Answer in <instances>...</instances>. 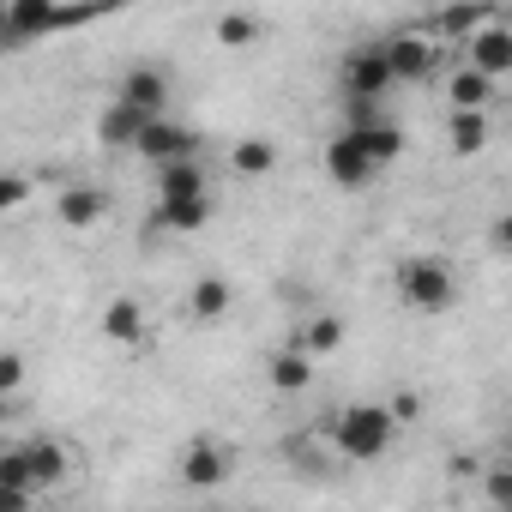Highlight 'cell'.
<instances>
[{
  "label": "cell",
  "instance_id": "obj_27",
  "mask_svg": "<svg viewBox=\"0 0 512 512\" xmlns=\"http://www.w3.org/2000/svg\"><path fill=\"white\" fill-rule=\"evenodd\" d=\"M386 416H392V422H416V416H422V398H416V392H398V404H392Z\"/></svg>",
  "mask_w": 512,
  "mask_h": 512
},
{
  "label": "cell",
  "instance_id": "obj_10",
  "mask_svg": "<svg viewBox=\"0 0 512 512\" xmlns=\"http://www.w3.org/2000/svg\"><path fill=\"white\" fill-rule=\"evenodd\" d=\"M19 458H25L31 494H37V488H55V482H67V452H61L55 440H31V446H25Z\"/></svg>",
  "mask_w": 512,
  "mask_h": 512
},
{
  "label": "cell",
  "instance_id": "obj_16",
  "mask_svg": "<svg viewBox=\"0 0 512 512\" xmlns=\"http://www.w3.org/2000/svg\"><path fill=\"white\" fill-rule=\"evenodd\" d=\"M55 211H61V223H73V229H91V223L103 217V193L79 181V187H67V193L55 199Z\"/></svg>",
  "mask_w": 512,
  "mask_h": 512
},
{
  "label": "cell",
  "instance_id": "obj_7",
  "mask_svg": "<svg viewBox=\"0 0 512 512\" xmlns=\"http://www.w3.org/2000/svg\"><path fill=\"white\" fill-rule=\"evenodd\" d=\"M326 175H332L338 187H368L380 169L368 163V151H362V139H356V133H338V139L326 145Z\"/></svg>",
  "mask_w": 512,
  "mask_h": 512
},
{
  "label": "cell",
  "instance_id": "obj_29",
  "mask_svg": "<svg viewBox=\"0 0 512 512\" xmlns=\"http://www.w3.org/2000/svg\"><path fill=\"white\" fill-rule=\"evenodd\" d=\"M506 482H512V476H506V470H488V500H494V506H500V500H506Z\"/></svg>",
  "mask_w": 512,
  "mask_h": 512
},
{
  "label": "cell",
  "instance_id": "obj_11",
  "mask_svg": "<svg viewBox=\"0 0 512 512\" xmlns=\"http://www.w3.org/2000/svg\"><path fill=\"white\" fill-rule=\"evenodd\" d=\"M139 133H145V115H133L127 103H109V109H103V121H97V139H103L109 151L139 145Z\"/></svg>",
  "mask_w": 512,
  "mask_h": 512
},
{
  "label": "cell",
  "instance_id": "obj_21",
  "mask_svg": "<svg viewBox=\"0 0 512 512\" xmlns=\"http://www.w3.org/2000/svg\"><path fill=\"white\" fill-rule=\"evenodd\" d=\"M187 302H193V314H199V320H223V314H229V302H235V290H229V278H199Z\"/></svg>",
  "mask_w": 512,
  "mask_h": 512
},
{
  "label": "cell",
  "instance_id": "obj_18",
  "mask_svg": "<svg viewBox=\"0 0 512 512\" xmlns=\"http://www.w3.org/2000/svg\"><path fill=\"white\" fill-rule=\"evenodd\" d=\"M55 19H61V7H49V0H19L7 13V31L13 37H43V31H55Z\"/></svg>",
  "mask_w": 512,
  "mask_h": 512
},
{
  "label": "cell",
  "instance_id": "obj_30",
  "mask_svg": "<svg viewBox=\"0 0 512 512\" xmlns=\"http://www.w3.org/2000/svg\"><path fill=\"white\" fill-rule=\"evenodd\" d=\"M0 458H7V446H0Z\"/></svg>",
  "mask_w": 512,
  "mask_h": 512
},
{
  "label": "cell",
  "instance_id": "obj_23",
  "mask_svg": "<svg viewBox=\"0 0 512 512\" xmlns=\"http://www.w3.org/2000/svg\"><path fill=\"white\" fill-rule=\"evenodd\" d=\"M163 223H169V229H205V223H211V193H199V199H175V205H163Z\"/></svg>",
  "mask_w": 512,
  "mask_h": 512
},
{
  "label": "cell",
  "instance_id": "obj_12",
  "mask_svg": "<svg viewBox=\"0 0 512 512\" xmlns=\"http://www.w3.org/2000/svg\"><path fill=\"white\" fill-rule=\"evenodd\" d=\"M103 338H109V344H139V338H145V308L127 302V296H115V302L103 308Z\"/></svg>",
  "mask_w": 512,
  "mask_h": 512
},
{
  "label": "cell",
  "instance_id": "obj_5",
  "mask_svg": "<svg viewBox=\"0 0 512 512\" xmlns=\"http://www.w3.org/2000/svg\"><path fill=\"white\" fill-rule=\"evenodd\" d=\"M181 482L193 488V494H205V488H223L229 482V446H217V440H193L187 452H181Z\"/></svg>",
  "mask_w": 512,
  "mask_h": 512
},
{
  "label": "cell",
  "instance_id": "obj_19",
  "mask_svg": "<svg viewBox=\"0 0 512 512\" xmlns=\"http://www.w3.org/2000/svg\"><path fill=\"white\" fill-rule=\"evenodd\" d=\"M229 163H235V175H272L278 169V145L272 139H235Z\"/></svg>",
  "mask_w": 512,
  "mask_h": 512
},
{
  "label": "cell",
  "instance_id": "obj_24",
  "mask_svg": "<svg viewBox=\"0 0 512 512\" xmlns=\"http://www.w3.org/2000/svg\"><path fill=\"white\" fill-rule=\"evenodd\" d=\"M253 37H260V19H253V13H223V19H217V43H223V49H241V43H253Z\"/></svg>",
  "mask_w": 512,
  "mask_h": 512
},
{
  "label": "cell",
  "instance_id": "obj_28",
  "mask_svg": "<svg viewBox=\"0 0 512 512\" xmlns=\"http://www.w3.org/2000/svg\"><path fill=\"white\" fill-rule=\"evenodd\" d=\"M0 512H31V494H13V488H0Z\"/></svg>",
  "mask_w": 512,
  "mask_h": 512
},
{
  "label": "cell",
  "instance_id": "obj_15",
  "mask_svg": "<svg viewBox=\"0 0 512 512\" xmlns=\"http://www.w3.org/2000/svg\"><path fill=\"white\" fill-rule=\"evenodd\" d=\"M344 133H356V139H362V151H368V163H374V169H386V163L404 151V133H398L392 121H374V127H344Z\"/></svg>",
  "mask_w": 512,
  "mask_h": 512
},
{
  "label": "cell",
  "instance_id": "obj_13",
  "mask_svg": "<svg viewBox=\"0 0 512 512\" xmlns=\"http://www.w3.org/2000/svg\"><path fill=\"white\" fill-rule=\"evenodd\" d=\"M338 344H344V320H338V314H320V320H308V326L290 338V350H302L308 362H314V356H332Z\"/></svg>",
  "mask_w": 512,
  "mask_h": 512
},
{
  "label": "cell",
  "instance_id": "obj_26",
  "mask_svg": "<svg viewBox=\"0 0 512 512\" xmlns=\"http://www.w3.org/2000/svg\"><path fill=\"white\" fill-rule=\"evenodd\" d=\"M31 199V181L25 175H0V211H13V205H25Z\"/></svg>",
  "mask_w": 512,
  "mask_h": 512
},
{
  "label": "cell",
  "instance_id": "obj_20",
  "mask_svg": "<svg viewBox=\"0 0 512 512\" xmlns=\"http://www.w3.org/2000/svg\"><path fill=\"white\" fill-rule=\"evenodd\" d=\"M157 193H163V205H175V199H199V193H205V169H199V163H169L163 181H157Z\"/></svg>",
  "mask_w": 512,
  "mask_h": 512
},
{
  "label": "cell",
  "instance_id": "obj_22",
  "mask_svg": "<svg viewBox=\"0 0 512 512\" xmlns=\"http://www.w3.org/2000/svg\"><path fill=\"white\" fill-rule=\"evenodd\" d=\"M446 139H452L458 157H476V151L488 145V121H482V115H452V133H446Z\"/></svg>",
  "mask_w": 512,
  "mask_h": 512
},
{
  "label": "cell",
  "instance_id": "obj_17",
  "mask_svg": "<svg viewBox=\"0 0 512 512\" xmlns=\"http://www.w3.org/2000/svg\"><path fill=\"white\" fill-rule=\"evenodd\" d=\"M272 386L290 392V398L308 392V386H314V362H308L302 350H278V356H272Z\"/></svg>",
  "mask_w": 512,
  "mask_h": 512
},
{
  "label": "cell",
  "instance_id": "obj_1",
  "mask_svg": "<svg viewBox=\"0 0 512 512\" xmlns=\"http://www.w3.org/2000/svg\"><path fill=\"white\" fill-rule=\"evenodd\" d=\"M332 440H338V452H344V458L368 464V458H380V452L398 440V422L386 416V404H350V410H338Z\"/></svg>",
  "mask_w": 512,
  "mask_h": 512
},
{
  "label": "cell",
  "instance_id": "obj_8",
  "mask_svg": "<svg viewBox=\"0 0 512 512\" xmlns=\"http://www.w3.org/2000/svg\"><path fill=\"white\" fill-rule=\"evenodd\" d=\"M470 73H482V79L512 73V31H506V25H482V31L470 37Z\"/></svg>",
  "mask_w": 512,
  "mask_h": 512
},
{
  "label": "cell",
  "instance_id": "obj_25",
  "mask_svg": "<svg viewBox=\"0 0 512 512\" xmlns=\"http://www.w3.org/2000/svg\"><path fill=\"white\" fill-rule=\"evenodd\" d=\"M25 386V356L19 350H0V398H13Z\"/></svg>",
  "mask_w": 512,
  "mask_h": 512
},
{
  "label": "cell",
  "instance_id": "obj_3",
  "mask_svg": "<svg viewBox=\"0 0 512 512\" xmlns=\"http://www.w3.org/2000/svg\"><path fill=\"white\" fill-rule=\"evenodd\" d=\"M139 157H151L157 169H169V163H193V151H199V133L193 127H181V121H169V115H157V121H145V133H139V145H133Z\"/></svg>",
  "mask_w": 512,
  "mask_h": 512
},
{
  "label": "cell",
  "instance_id": "obj_4",
  "mask_svg": "<svg viewBox=\"0 0 512 512\" xmlns=\"http://www.w3.org/2000/svg\"><path fill=\"white\" fill-rule=\"evenodd\" d=\"M392 91V73H386V55L380 43H362L344 55V97H362V103H380Z\"/></svg>",
  "mask_w": 512,
  "mask_h": 512
},
{
  "label": "cell",
  "instance_id": "obj_14",
  "mask_svg": "<svg viewBox=\"0 0 512 512\" xmlns=\"http://www.w3.org/2000/svg\"><path fill=\"white\" fill-rule=\"evenodd\" d=\"M446 97H452V115H482V103L494 97V79H482V73L458 67V73H452V85H446Z\"/></svg>",
  "mask_w": 512,
  "mask_h": 512
},
{
  "label": "cell",
  "instance_id": "obj_6",
  "mask_svg": "<svg viewBox=\"0 0 512 512\" xmlns=\"http://www.w3.org/2000/svg\"><path fill=\"white\" fill-rule=\"evenodd\" d=\"M115 103H127L133 115L157 121V115H163V103H169V73H163V67H133V73L121 79Z\"/></svg>",
  "mask_w": 512,
  "mask_h": 512
},
{
  "label": "cell",
  "instance_id": "obj_9",
  "mask_svg": "<svg viewBox=\"0 0 512 512\" xmlns=\"http://www.w3.org/2000/svg\"><path fill=\"white\" fill-rule=\"evenodd\" d=\"M380 55H386L392 85H398V79H428V67H434V49H428L422 37H392V43H380Z\"/></svg>",
  "mask_w": 512,
  "mask_h": 512
},
{
  "label": "cell",
  "instance_id": "obj_2",
  "mask_svg": "<svg viewBox=\"0 0 512 512\" xmlns=\"http://www.w3.org/2000/svg\"><path fill=\"white\" fill-rule=\"evenodd\" d=\"M452 266L446 260H434V253H416V260H404V272H398V302L404 308H416V314H440V308H452Z\"/></svg>",
  "mask_w": 512,
  "mask_h": 512
}]
</instances>
